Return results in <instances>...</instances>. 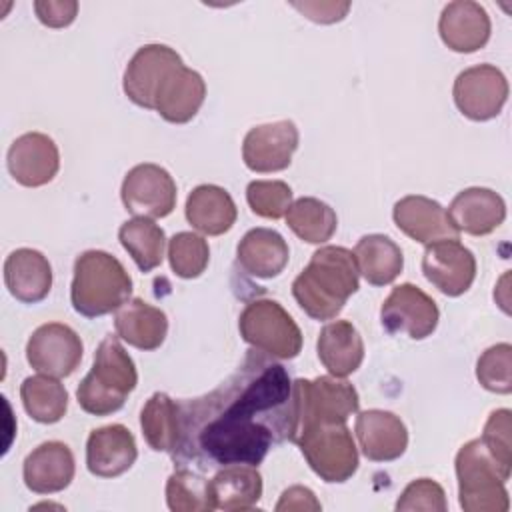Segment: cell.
<instances>
[{
    "label": "cell",
    "mask_w": 512,
    "mask_h": 512,
    "mask_svg": "<svg viewBox=\"0 0 512 512\" xmlns=\"http://www.w3.org/2000/svg\"><path fill=\"white\" fill-rule=\"evenodd\" d=\"M292 382L286 368L254 348L204 396L178 402L176 468L208 472L230 464L258 466L272 446L294 434Z\"/></svg>",
    "instance_id": "1"
},
{
    "label": "cell",
    "mask_w": 512,
    "mask_h": 512,
    "mask_svg": "<svg viewBox=\"0 0 512 512\" xmlns=\"http://www.w3.org/2000/svg\"><path fill=\"white\" fill-rule=\"evenodd\" d=\"M354 254L342 246L318 248L292 282V296L314 320L336 318L360 288Z\"/></svg>",
    "instance_id": "2"
},
{
    "label": "cell",
    "mask_w": 512,
    "mask_h": 512,
    "mask_svg": "<svg viewBox=\"0 0 512 512\" xmlns=\"http://www.w3.org/2000/svg\"><path fill=\"white\" fill-rule=\"evenodd\" d=\"M132 296V278L122 262L104 250H86L74 262L72 308L84 318H98L122 308Z\"/></svg>",
    "instance_id": "3"
},
{
    "label": "cell",
    "mask_w": 512,
    "mask_h": 512,
    "mask_svg": "<svg viewBox=\"0 0 512 512\" xmlns=\"http://www.w3.org/2000/svg\"><path fill=\"white\" fill-rule=\"evenodd\" d=\"M138 384L134 360L118 336L108 334L94 352V364L76 388L80 408L92 416L118 412Z\"/></svg>",
    "instance_id": "4"
},
{
    "label": "cell",
    "mask_w": 512,
    "mask_h": 512,
    "mask_svg": "<svg viewBox=\"0 0 512 512\" xmlns=\"http://www.w3.org/2000/svg\"><path fill=\"white\" fill-rule=\"evenodd\" d=\"M454 464L458 502L464 512H506L510 508L506 482L512 472L490 456L480 438L466 442Z\"/></svg>",
    "instance_id": "5"
},
{
    "label": "cell",
    "mask_w": 512,
    "mask_h": 512,
    "mask_svg": "<svg viewBox=\"0 0 512 512\" xmlns=\"http://www.w3.org/2000/svg\"><path fill=\"white\" fill-rule=\"evenodd\" d=\"M290 442L300 448L312 472L328 484L346 482L358 470V448L346 422L302 426Z\"/></svg>",
    "instance_id": "6"
},
{
    "label": "cell",
    "mask_w": 512,
    "mask_h": 512,
    "mask_svg": "<svg viewBox=\"0 0 512 512\" xmlns=\"http://www.w3.org/2000/svg\"><path fill=\"white\" fill-rule=\"evenodd\" d=\"M238 330L246 344L270 358L292 360L302 350V332L294 318L270 298H258L244 306Z\"/></svg>",
    "instance_id": "7"
},
{
    "label": "cell",
    "mask_w": 512,
    "mask_h": 512,
    "mask_svg": "<svg viewBox=\"0 0 512 512\" xmlns=\"http://www.w3.org/2000/svg\"><path fill=\"white\" fill-rule=\"evenodd\" d=\"M292 400L294 432L308 424L346 422L360 406L356 388L336 376H318L314 380L298 378L292 382Z\"/></svg>",
    "instance_id": "8"
},
{
    "label": "cell",
    "mask_w": 512,
    "mask_h": 512,
    "mask_svg": "<svg viewBox=\"0 0 512 512\" xmlns=\"http://www.w3.org/2000/svg\"><path fill=\"white\" fill-rule=\"evenodd\" d=\"M452 96L462 116L486 122L502 112L508 100V80L494 64H476L456 76Z\"/></svg>",
    "instance_id": "9"
},
{
    "label": "cell",
    "mask_w": 512,
    "mask_h": 512,
    "mask_svg": "<svg viewBox=\"0 0 512 512\" xmlns=\"http://www.w3.org/2000/svg\"><path fill=\"white\" fill-rule=\"evenodd\" d=\"M120 198L124 208L134 216L164 218L176 206V182L158 164H136L122 180Z\"/></svg>",
    "instance_id": "10"
},
{
    "label": "cell",
    "mask_w": 512,
    "mask_h": 512,
    "mask_svg": "<svg viewBox=\"0 0 512 512\" xmlns=\"http://www.w3.org/2000/svg\"><path fill=\"white\" fill-rule=\"evenodd\" d=\"M440 320L436 302L418 286L404 282L386 296L380 306V322L388 334H404L412 340L428 338Z\"/></svg>",
    "instance_id": "11"
},
{
    "label": "cell",
    "mask_w": 512,
    "mask_h": 512,
    "mask_svg": "<svg viewBox=\"0 0 512 512\" xmlns=\"http://www.w3.org/2000/svg\"><path fill=\"white\" fill-rule=\"evenodd\" d=\"M82 340L68 324L48 322L38 326L26 342L28 364L46 376L66 378L82 362Z\"/></svg>",
    "instance_id": "12"
},
{
    "label": "cell",
    "mask_w": 512,
    "mask_h": 512,
    "mask_svg": "<svg viewBox=\"0 0 512 512\" xmlns=\"http://www.w3.org/2000/svg\"><path fill=\"white\" fill-rule=\"evenodd\" d=\"M300 134L292 120H276L250 128L242 142V160L248 170L270 174L286 170L298 148Z\"/></svg>",
    "instance_id": "13"
},
{
    "label": "cell",
    "mask_w": 512,
    "mask_h": 512,
    "mask_svg": "<svg viewBox=\"0 0 512 512\" xmlns=\"http://www.w3.org/2000/svg\"><path fill=\"white\" fill-rule=\"evenodd\" d=\"M180 64H184L180 54L166 44L140 46L126 64L122 90L136 106L154 110V96L160 84Z\"/></svg>",
    "instance_id": "14"
},
{
    "label": "cell",
    "mask_w": 512,
    "mask_h": 512,
    "mask_svg": "<svg viewBox=\"0 0 512 512\" xmlns=\"http://www.w3.org/2000/svg\"><path fill=\"white\" fill-rule=\"evenodd\" d=\"M426 280L444 296H462L476 278V258L460 240H438L422 254Z\"/></svg>",
    "instance_id": "15"
},
{
    "label": "cell",
    "mask_w": 512,
    "mask_h": 512,
    "mask_svg": "<svg viewBox=\"0 0 512 512\" xmlns=\"http://www.w3.org/2000/svg\"><path fill=\"white\" fill-rule=\"evenodd\" d=\"M6 166L18 184L38 188L52 182L58 174L60 152L48 134L26 132L10 144Z\"/></svg>",
    "instance_id": "16"
},
{
    "label": "cell",
    "mask_w": 512,
    "mask_h": 512,
    "mask_svg": "<svg viewBox=\"0 0 512 512\" xmlns=\"http://www.w3.org/2000/svg\"><path fill=\"white\" fill-rule=\"evenodd\" d=\"M392 218L400 232L426 246L438 240L460 238V232L452 224L446 208L422 194H408L400 198L392 208Z\"/></svg>",
    "instance_id": "17"
},
{
    "label": "cell",
    "mask_w": 512,
    "mask_h": 512,
    "mask_svg": "<svg viewBox=\"0 0 512 512\" xmlns=\"http://www.w3.org/2000/svg\"><path fill=\"white\" fill-rule=\"evenodd\" d=\"M354 432L362 454L372 462L398 460L408 448V430L400 416L388 410H364L356 416Z\"/></svg>",
    "instance_id": "18"
},
{
    "label": "cell",
    "mask_w": 512,
    "mask_h": 512,
    "mask_svg": "<svg viewBox=\"0 0 512 512\" xmlns=\"http://www.w3.org/2000/svg\"><path fill=\"white\" fill-rule=\"evenodd\" d=\"M442 42L460 54H470L486 46L492 22L484 6L472 0H454L442 8L438 20Z\"/></svg>",
    "instance_id": "19"
},
{
    "label": "cell",
    "mask_w": 512,
    "mask_h": 512,
    "mask_svg": "<svg viewBox=\"0 0 512 512\" xmlns=\"http://www.w3.org/2000/svg\"><path fill=\"white\" fill-rule=\"evenodd\" d=\"M138 458L134 434L124 424L94 428L86 440V468L98 478H116Z\"/></svg>",
    "instance_id": "20"
},
{
    "label": "cell",
    "mask_w": 512,
    "mask_h": 512,
    "mask_svg": "<svg viewBox=\"0 0 512 512\" xmlns=\"http://www.w3.org/2000/svg\"><path fill=\"white\" fill-rule=\"evenodd\" d=\"M76 464L72 450L58 440H48L36 446L22 464V478L34 494H56L74 480Z\"/></svg>",
    "instance_id": "21"
},
{
    "label": "cell",
    "mask_w": 512,
    "mask_h": 512,
    "mask_svg": "<svg viewBox=\"0 0 512 512\" xmlns=\"http://www.w3.org/2000/svg\"><path fill=\"white\" fill-rule=\"evenodd\" d=\"M206 82L200 72L180 64L160 84L154 96V110L170 124L190 122L202 108Z\"/></svg>",
    "instance_id": "22"
},
{
    "label": "cell",
    "mask_w": 512,
    "mask_h": 512,
    "mask_svg": "<svg viewBox=\"0 0 512 512\" xmlns=\"http://www.w3.org/2000/svg\"><path fill=\"white\" fill-rule=\"evenodd\" d=\"M446 212L458 232H466L470 236H486L504 222L506 202L492 188L472 186L460 190L452 198Z\"/></svg>",
    "instance_id": "23"
},
{
    "label": "cell",
    "mask_w": 512,
    "mask_h": 512,
    "mask_svg": "<svg viewBox=\"0 0 512 512\" xmlns=\"http://www.w3.org/2000/svg\"><path fill=\"white\" fill-rule=\"evenodd\" d=\"M4 284L22 304L42 302L52 288V266L34 248H16L4 260Z\"/></svg>",
    "instance_id": "24"
},
{
    "label": "cell",
    "mask_w": 512,
    "mask_h": 512,
    "mask_svg": "<svg viewBox=\"0 0 512 512\" xmlns=\"http://www.w3.org/2000/svg\"><path fill=\"white\" fill-rule=\"evenodd\" d=\"M290 250L280 232L272 228L248 230L236 246L238 266L256 278H276L284 272Z\"/></svg>",
    "instance_id": "25"
},
{
    "label": "cell",
    "mask_w": 512,
    "mask_h": 512,
    "mask_svg": "<svg viewBox=\"0 0 512 512\" xmlns=\"http://www.w3.org/2000/svg\"><path fill=\"white\" fill-rule=\"evenodd\" d=\"M316 352L330 376L346 378L354 374L364 360V340L348 320H336L322 326Z\"/></svg>",
    "instance_id": "26"
},
{
    "label": "cell",
    "mask_w": 512,
    "mask_h": 512,
    "mask_svg": "<svg viewBox=\"0 0 512 512\" xmlns=\"http://www.w3.org/2000/svg\"><path fill=\"white\" fill-rule=\"evenodd\" d=\"M116 336L138 350H156L168 334V318L164 310L144 302L142 298L128 300L114 316Z\"/></svg>",
    "instance_id": "27"
},
{
    "label": "cell",
    "mask_w": 512,
    "mask_h": 512,
    "mask_svg": "<svg viewBox=\"0 0 512 512\" xmlns=\"http://www.w3.org/2000/svg\"><path fill=\"white\" fill-rule=\"evenodd\" d=\"M212 510H250L262 498V476L256 466L230 464L208 480Z\"/></svg>",
    "instance_id": "28"
},
{
    "label": "cell",
    "mask_w": 512,
    "mask_h": 512,
    "mask_svg": "<svg viewBox=\"0 0 512 512\" xmlns=\"http://www.w3.org/2000/svg\"><path fill=\"white\" fill-rule=\"evenodd\" d=\"M186 220L206 236L228 232L238 216L232 196L216 184H200L186 198Z\"/></svg>",
    "instance_id": "29"
},
{
    "label": "cell",
    "mask_w": 512,
    "mask_h": 512,
    "mask_svg": "<svg viewBox=\"0 0 512 512\" xmlns=\"http://www.w3.org/2000/svg\"><path fill=\"white\" fill-rule=\"evenodd\" d=\"M354 260L358 274L372 286L392 284L402 268L404 256L400 246L384 234H366L354 246Z\"/></svg>",
    "instance_id": "30"
},
{
    "label": "cell",
    "mask_w": 512,
    "mask_h": 512,
    "mask_svg": "<svg viewBox=\"0 0 512 512\" xmlns=\"http://www.w3.org/2000/svg\"><path fill=\"white\" fill-rule=\"evenodd\" d=\"M26 414L40 424H56L68 410V392L54 376H28L20 384Z\"/></svg>",
    "instance_id": "31"
},
{
    "label": "cell",
    "mask_w": 512,
    "mask_h": 512,
    "mask_svg": "<svg viewBox=\"0 0 512 512\" xmlns=\"http://www.w3.org/2000/svg\"><path fill=\"white\" fill-rule=\"evenodd\" d=\"M118 240L142 272L158 268L164 260L166 234L150 218L134 216L126 220L118 230Z\"/></svg>",
    "instance_id": "32"
},
{
    "label": "cell",
    "mask_w": 512,
    "mask_h": 512,
    "mask_svg": "<svg viewBox=\"0 0 512 512\" xmlns=\"http://www.w3.org/2000/svg\"><path fill=\"white\" fill-rule=\"evenodd\" d=\"M284 218L288 228L308 244L328 242L338 228L334 208L312 196H302L292 202Z\"/></svg>",
    "instance_id": "33"
},
{
    "label": "cell",
    "mask_w": 512,
    "mask_h": 512,
    "mask_svg": "<svg viewBox=\"0 0 512 512\" xmlns=\"http://www.w3.org/2000/svg\"><path fill=\"white\" fill-rule=\"evenodd\" d=\"M140 428L152 450L172 454L178 442V402L154 392L140 412Z\"/></svg>",
    "instance_id": "34"
},
{
    "label": "cell",
    "mask_w": 512,
    "mask_h": 512,
    "mask_svg": "<svg viewBox=\"0 0 512 512\" xmlns=\"http://www.w3.org/2000/svg\"><path fill=\"white\" fill-rule=\"evenodd\" d=\"M166 504L172 512H208V480L192 468H176L166 482Z\"/></svg>",
    "instance_id": "35"
},
{
    "label": "cell",
    "mask_w": 512,
    "mask_h": 512,
    "mask_svg": "<svg viewBox=\"0 0 512 512\" xmlns=\"http://www.w3.org/2000/svg\"><path fill=\"white\" fill-rule=\"evenodd\" d=\"M210 260L208 242L194 232H178L168 242V262L178 278H198Z\"/></svg>",
    "instance_id": "36"
},
{
    "label": "cell",
    "mask_w": 512,
    "mask_h": 512,
    "mask_svg": "<svg viewBox=\"0 0 512 512\" xmlns=\"http://www.w3.org/2000/svg\"><path fill=\"white\" fill-rule=\"evenodd\" d=\"M476 378L482 388L496 394L512 392V346L494 344L482 352L476 362Z\"/></svg>",
    "instance_id": "37"
},
{
    "label": "cell",
    "mask_w": 512,
    "mask_h": 512,
    "mask_svg": "<svg viewBox=\"0 0 512 512\" xmlns=\"http://www.w3.org/2000/svg\"><path fill=\"white\" fill-rule=\"evenodd\" d=\"M246 202L256 216L278 220L292 204V188L282 180H252L246 188Z\"/></svg>",
    "instance_id": "38"
},
{
    "label": "cell",
    "mask_w": 512,
    "mask_h": 512,
    "mask_svg": "<svg viewBox=\"0 0 512 512\" xmlns=\"http://www.w3.org/2000/svg\"><path fill=\"white\" fill-rule=\"evenodd\" d=\"M512 412L508 408H498L490 412L484 430H482V444L490 452V456L508 472H512Z\"/></svg>",
    "instance_id": "39"
},
{
    "label": "cell",
    "mask_w": 512,
    "mask_h": 512,
    "mask_svg": "<svg viewBox=\"0 0 512 512\" xmlns=\"http://www.w3.org/2000/svg\"><path fill=\"white\" fill-rule=\"evenodd\" d=\"M448 508L444 488L432 480V478H418L410 482L398 502L396 510L398 512H412V510H432V512H444Z\"/></svg>",
    "instance_id": "40"
},
{
    "label": "cell",
    "mask_w": 512,
    "mask_h": 512,
    "mask_svg": "<svg viewBox=\"0 0 512 512\" xmlns=\"http://www.w3.org/2000/svg\"><path fill=\"white\" fill-rule=\"evenodd\" d=\"M34 12L38 20L48 28H66L78 14L76 0H36Z\"/></svg>",
    "instance_id": "41"
},
{
    "label": "cell",
    "mask_w": 512,
    "mask_h": 512,
    "mask_svg": "<svg viewBox=\"0 0 512 512\" xmlns=\"http://www.w3.org/2000/svg\"><path fill=\"white\" fill-rule=\"evenodd\" d=\"M292 6L318 24L340 22L350 10V2H292Z\"/></svg>",
    "instance_id": "42"
},
{
    "label": "cell",
    "mask_w": 512,
    "mask_h": 512,
    "mask_svg": "<svg viewBox=\"0 0 512 512\" xmlns=\"http://www.w3.org/2000/svg\"><path fill=\"white\" fill-rule=\"evenodd\" d=\"M322 504L316 500L314 492L306 486H290L282 492L276 512H288V510H320Z\"/></svg>",
    "instance_id": "43"
}]
</instances>
